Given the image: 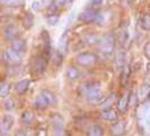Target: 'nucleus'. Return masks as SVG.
Instances as JSON below:
<instances>
[{"instance_id":"1","label":"nucleus","mask_w":150,"mask_h":136,"mask_svg":"<svg viewBox=\"0 0 150 136\" xmlns=\"http://www.w3.org/2000/svg\"><path fill=\"white\" fill-rule=\"evenodd\" d=\"M80 95L89 102H97L99 103V99L102 100L104 95H102V86L97 81H93L85 83L79 89Z\"/></svg>"},{"instance_id":"2","label":"nucleus","mask_w":150,"mask_h":136,"mask_svg":"<svg viewBox=\"0 0 150 136\" xmlns=\"http://www.w3.org/2000/svg\"><path fill=\"white\" fill-rule=\"evenodd\" d=\"M116 47V38L113 35L112 33L105 34L100 38L99 44H98V50L99 53L104 57H110L112 56Z\"/></svg>"},{"instance_id":"3","label":"nucleus","mask_w":150,"mask_h":136,"mask_svg":"<svg viewBox=\"0 0 150 136\" xmlns=\"http://www.w3.org/2000/svg\"><path fill=\"white\" fill-rule=\"evenodd\" d=\"M97 61L98 56L91 51H83L76 56V64L81 68L93 67L95 64H97Z\"/></svg>"},{"instance_id":"4","label":"nucleus","mask_w":150,"mask_h":136,"mask_svg":"<svg viewBox=\"0 0 150 136\" xmlns=\"http://www.w3.org/2000/svg\"><path fill=\"white\" fill-rule=\"evenodd\" d=\"M47 56L44 53H40L33 57V59L30 61V68L32 72L35 75H43L47 67Z\"/></svg>"},{"instance_id":"5","label":"nucleus","mask_w":150,"mask_h":136,"mask_svg":"<svg viewBox=\"0 0 150 136\" xmlns=\"http://www.w3.org/2000/svg\"><path fill=\"white\" fill-rule=\"evenodd\" d=\"M23 59V54L16 52L15 50H13L11 48L4 50L1 53V61L4 65L6 66H16V65H21Z\"/></svg>"},{"instance_id":"6","label":"nucleus","mask_w":150,"mask_h":136,"mask_svg":"<svg viewBox=\"0 0 150 136\" xmlns=\"http://www.w3.org/2000/svg\"><path fill=\"white\" fill-rule=\"evenodd\" d=\"M98 11H99V9H96V8H85L78 15V21L83 24H94V23H96V19H97Z\"/></svg>"},{"instance_id":"7","label":"nucleus","mask_w":150,"mask_h":136,"mask_svg":"<svg viewBox=\"0 0 150 136\" xmlns=\"http://www.w3.org/2000/svg\"><path fill=\"white\" fill-rule=\"evenodd\" d=\"M15 124V119L11 115H4L1 118V122H0V135L1 136H8L10 130L14 127Z\"/></svg>"},{"instance_id":"8","label":"nucleus","mask_w":150,"mask_h":136,"mask_svg":"<svg viewBox=\"0 0 150 136\" xmlns=\"http://www.w3.org/2000/svg\"><path fill=\"white\" fill-rule=\"evenodd\" d=\"M49 107H52V103L50 101V99L46 97L44 92L42 91L36 98L33 101V108L36 110H45Z\"/></svg>"},{"instance_id":"9","label":"nucleus","mask_w":150,"mask_h":136,"mask_svg":"<svg viewBox=\"0 0 150 136\" xmlns=\"http://www.w3.org/2000/svg\"><path fill=\"white\" fill-rule=\"evenodd\" d=\"M2 35L6 41H14L17 38H19V30L14 24H8L2 30Z\"/></svg>"},{"instance_id":"10","label":"nucleus","mask_w":150,"mask_h":136,"mask_svg":"<svg viewBox=\"0 0 150 136\" xmlns=\"http://www.w3.org/2000/svg\"><path fill=\"white\" fill-rule=\"evenodd\" d=\"M100 117L102 119L108 122H115L119 120V111L115 110L112 107H107V108H103V110L100 111Z\"/></svg>"},{"instance_id":"11","label":"nucleus","mask_w":150,"mask_h":136,"mask_svg":"<svg viewBox=\"0 0 150 136\" xmlns=\"http://www.w3.org/2000/svg\"><path fill=\"white\" fill-rule=\"evenodd\" d=\"M129 107H130V93H123L116 100V110L120 113H124L128 111Z\"/></svg>"},{"instance_id":"12","label":"nucleus","mask_w":150,"mask_h":136,"mask_svg":"<svg viewBox=\"0 0 150 136\" xmlns=\"http://www.w3.org/2000/svg\"><path fill=\"white\" fill-rule=\"evenodd\" d=\"M41 43H42L43 53L50 58V54H51V51L53 49L52 44H51V38H50L47 31H42V33H41Z\"/></svg>"},{"instance_id":"13","label":"nucleus","mask_w":150,"mask_h":136,"mask_svg":"<svg viewBox=\"0 0 150 136\" xmlns=\"http://www.w3.org/2000/svg\"><path fill=\"white\" fill-rule=\"evenodd\" d=\"M127 132L125 122L122 120H117L113 122L110 127V134L112 136H123Z\"/></svg>"},{"instance_id":"14","label":"nucleus","mask_w":150,"mask_h":136,"mask_svg":"<svg viewBox=\"0 0 150 136\" xmlns=\"http://www.w3.org/2000/svg\"><path fill=\"white\" fill-rule=\"evenodd\" d=\"M72 0H52L49 6V14H58V11L67 7Z\"/></svg>"},{"instance_id":"15","label":"nucleus","mask_w":150,"mask_h":136,"mask_svg":"<svg viewBox=\"0 0 150 136\" xmlns=\"http://www.w3.org/2000/svg\"><path fill=\"white\" fill-rule=\"evenodd\" d=\"M10 48L13 50H15L16 52L24 54V53L26 52V49H27V43H26V41L24 39L17 38L16 40L10 42Z\"/></svg>"},{"instance_id":"16","label":"nucleus","mask_w":150,"mask_h":136,"mask_svg":"<svg viewBox=\"0 0 150 136\" xmlns=\"http://www.w3.org/2000/svg\"><path fill=\"white\" fill-rule=\"evenodd\" d=\"M35 23V17L34 14H32L30 11H26L22 17V25L25 30H30L34 26Z\"/></svg>"},{"instance_id":"17","label":"nucleus","mask_w":150,"mask_h":136,"mask_svg":"<svg viewBox=\"0 0 150 136\" xmlns=\"http://www.w3.org/2000/svg\"><path fill=\"white\" fill-rule=\"evenodd\" d=\"M79 76H80V72H79V69L77 67L69 65V66L66 68V77H67L68 81L75 82V81H77V79L79 78Z\"/></svg>"},{"instance_id":"18","label":"nucleus","mask_w":150,"mask_h":136,"mask_svg":"<svg viewBox=\"0 0 150 136\" xmlns=\"http://www.w3.org/2000/svg\"><path fill=\"white\" fill-rule=\"evenodd\" d=\"M30 79H21V81H18V82L15 84L16 93H18L19 95L25 94V93L28 91V89H30Z\"/></svg>"},{"instance_id":"19","label":"nucleus","mask_w":150,"mask_h":136,"mask_svg":"<svg viewBox=\"0 0 150 136\" xmlns=\"http://www.w3.org/2000/svg\"><path fill=\"white\" fill-rule=\"evenodd\" d=\"M50 122L52 125V128H62V127H64V118L58 112L51 115Z\"/></svg>"},{"instance_id":"20","label":"nucleus","mask_w":150,"mask_h":136,"mask_svg":"<svg viewBox=\"0 0 150 136\" xmlns=\"http://www.w3.org/2000/svg\"><path fill=\"white\" fill-rule=\"evenodd\" d=\"M99 41H100V38L98 37L97 34L95 33H87L83 37V42H85L87 45H98L99 44Z\"/></svg>"},{"instance_id":"21","label":"nucleus","mask_w":150,"mask_h":136,"mask_svg":"<svg viewBox=\"0 0 150 136\" xmlns=\"http://www.w3.org/2000/svg\"><path fill=\"white\" fill-rule=\"evenodd\" d=\"M21 121L24 125L30 126L35 121V113L33 112L32 110H25L21 116Z\"/></svg>"},{"instance_id":"22","label":"nucleus","mask_w":150,"mask_h":136,"mask_svg":"<svg viewBox=\"0 0 150 136\" xmlns=\"http://www.w3.org/2000/svg\"><path fill=\"white\" fill-rule=\"evenodd\" d=\"M125 53L124 51H119L115 56V59H114V66L116 69H122L127 65V61H125Z\"/></svg>"},{"instance_id":"23","label":"nucleus","mask_w":150,"mask_h":136,"mask_svg":"<svg viewBox=\"0 0 150 136\" xmlns=\"http://www.w3.org/2000/svg\"><path fill=\"white\" fill-rule=\"evenodd\" d=\"M104 128L100 125H91L86 132V136H104Z\"/></svg>"},{"instance_id":"24","label":"nucleus","mask_w":150,"mask_h":136,"mask_svg":"<svg viewBox=\"0 0 150 136\" xmlns=\"http://www.w3.org/2000/svg\"><path fill=\"white\" fill-rule=\"evenodd\" d=\"M1 5L8 8H18L25 5V0H0Z\"/></svg>"},{"instance_id":"25","label":"nucleus","mask_w":150,"mask_h":136,"mask_svg":"<svg viewBox=\"0 0 150 136\" xmlns=\"http://www.w3.org/2000/svg\"><path fill=\"white\" fill-rule=\"evenodd\" d=\"M50 59L52 60V62L55 66H60L62 64V59H63V53H61L58 49H54V50L51 51Z\"/></svg>"},{"instance_id":"26","label":"nucleus","mask_w":150,"mask_h":136,"mask_svg":"<svg viewBox=\"0 0 150 136\" xmlns=\"http://www.w3.org/2000/svg\"><path fill=\"white\" fill-rule=\"evenodd\" d=\"M117 99L115 97V94L112 93V94H110V95H105V97H103V99L99 101V106L104 107V108H107V107H111L113 102H115Z\"/></svg>"},{"instance_id":"27","label":"nucleus","mask_w":150,"mask_h":136,"mask_svg":"<svg viewBox=\"0 0 150 136\" xmlns=\"http://www.w3.org/2000/svg\"><path fill=\"white\" fill-rule=\"evenodd\" d=\"M131 75V69L129 65H125L124 67L122 68V73H121V83L123 86H125L129 82V78Z\"/></svg>"},{"instance_id":"28","label":"nucleus","mask_w":150,"mask_h":136,"mask_svg":"<svg viewBox=\"0 0 150 136\" xmlns=\"http://www.w3.org/2000/svg\"><path fill=\"white\" fill-rule=\"evenodd\" d=\"M68 44H69V41H68V35L67 33H64L62 37H61L60 41H59V44H58V50L60 51L61 53H64L67 52L68 50Z\"/></svg>"},{"instance_id":"29","label":"nucleus","mask_w":150,"mask_h":136,"mask_svg":"<svg viewBox=\"0 0 150 136\" xmlns=\"http://www.w3.org/2000/svg\"><path fill=\"white\" fill-rule=\"evenodd\" d=\"M22 65H16V66H8L7 67V74L11 77H16V76L21 75L23 73Z\"/></svg>"},{"instance_id":"30","label":"nucleus","mask_w":150,"mask_h":136,"mask_svg":"<svg viewBox=\"0 0 150 136\" xmlns=\"http://www.w3.org/2000/svg\"><path fill=\"white\" fill-rule=\"evenodd\" d=\"M2 108L6 111H11L15 108V101H14V99L10 98V97H7V98L4 99L2 100Z\"/></svg>"},{"instance_id":"31","label":"nucleus","mask_w":150,"mask_h":136,"mask_svg":"<svg viewBox=\"0 0 150 136\" xmlns=\"http://www.w3.org/2000/svg\"><path fill=\"white\" fill-rule=\"evenodd\" d=\"M140 26L143 31H150V14H144L140 18Z\"/></svg>"},{"instance_id":"32","label":"nucleus","mask_w":150,"mask_h":136,"mask_svg":"<svg viewBox=\"0 0 150 136\" xmlns=\"http://www.w3.org/2000/svg\"><path fill=\"white\" fill-rule=\"evenodd\" d=\"M9 92H10V85L8 82L4 81L2 83L0 84V97L2 99L7 98L9 95Z\"/></svg>"},{"instance_id":"33","label":"nucleus","mask_w":150,"mask_h":136,"mask_svg":"<svg viewBox=\"0 0 150 136\" xmlns=\"http://www.w3.org/2000/svg\"><path fill=\"white\" fill-rule=\"evenodd\" d=\"M46 21L50 25H57L59 22V15L58 14H49L46 16Z\"/></svg>"},{"instance_id":"34","label":"nucleus","mask_w":150,"mask_h":136,"mask_svg":"<svg viewBox=\"0 0 150 136\" xmlns=\"http://www.w3.org/2000/svg\"><path fill=\"white\" fill-rule=\"evenodd\" d=\"M52 136H69V134L64 127H62V128H53Z\"/></svg>"},{"instance_id":"35","label":"nucleus","mask_w":150,"mask_h":136,"mask_svg":"<svg viewBox=\"0 0 150 136\" xmlns=\"http://www.w3.org/2000/svg\"><path fill=\"white\" fill-rule=\"evenodd\" d=\"M119 40H120V42L122 44H124L127 42V40H128V30L127 29L121 30L120 34H119Z\"/></svg>"},{"instance_id":"36","label":"nucleus","mask_w":150,"mask_h":136,"mask_svg":"<svg viewBox=\"0 0 150 136\" xmlns=\"http://www.w3.org/2000/svg\"><path fill=\"white\" fill-rule=\"evenodd\" d=\"M103 4V0H88V7L96 8L98 9V7Z\"/></svg>"},{"instance_id":"37","label":"nucleus","mask_w":150,"mask_h":136,"mask_svg":"<svg viewBox=\"0 0 150 136\" xmlns=\"http://www.w3.org/2000/svg\"><path fill=\"white\" fill-rule=\"evenodd\" d=\"M143 53L144 56L150 60V41H148L146 44H144V48H143Z\"/></svg>"},{"instance_id":"38","label":"nucleus","mask_w":150,"mask_h":136,"mask_svg":"<svg viewBox=\"0 0 150 136\" xmlns=\"http://www.w3.org/2000/svg\"><path fill=\"white\" fill-rule=\"evenodd\" d=\"M32 8H33V10L38 11V10L41 9V4H40V1H33V4H32Z\"/></svg>"},{"instance_id":"39","label":"nucleus","mask_w":150,"mask_h":136,"mask_svg":"<svg viewBox=\"0 0 150 136\" xmlns=\"http://www.w3.org/2000/svg\"><path fill=\"white\" fill-rule=\"evenodd\" d=\"M132 1H133V0H120L121 5L124 6V7H125V6H130Z\"/></svg>"},{"instance_id":"40","label":"nucleus","mask_w":150,"mask_h":136,"mask_svg":"<svg viewBox=\"0 0 150 136\" xmlns=\"http://www.w3.org/2000/svg\"><path fill=\"white\" fill-rule=\"evenodd\" d=\"M14 136H26V134H25L23 130H18V132H16Z\"/></svg>"},{"instance_id":"41","label":"nucleus","mask_w":150,"mask_h":136,"mask_svg":"<svg viewBox=\"0 0 150 136\" xmlns=\"http://www.w3.org/2000/svg\"><path fill=\"white\" fill-rule=\"evenodd\" d=\"M148 77H149V81H150V69H149V72H148Z\"/></svg>"}]
</instances>
